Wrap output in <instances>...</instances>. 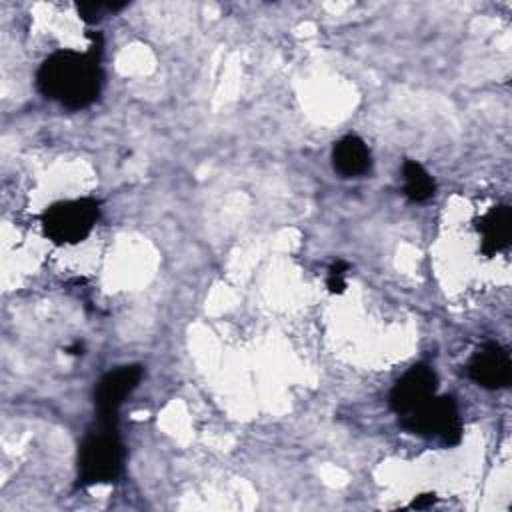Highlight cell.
<instances>
[{
  "mask_svg": "<svg viewBox=\"0 0 512 512\" xmlns=\"http://www.w3.org/2000/svg\"><path fill=\"white\" fill-rule=\"evenodd\" d=\"M102 42L90 52L60 50L50 54L36 72L38 90L70 110L90 106L102 90L104 74L100 68Z\"/></svg>",
  "mask_w": 512,
  "mask_h": 512,
  "instance_id": "cell-1",
  "label": "cell"
},
{
  "mask_svg": "<svg viewBox=\"0 0 512 512\" xmlns=\"http://www.w3.org/2000/svg\"><path fill=\"white\" fill-rule=\"evenodd\" d=\"M86 436L78 452V484L92 486L112 482L120 476L124 464V446L112 428Z\"/></svg>",
  "mask_w": 512,
  "mask_h": 512,
  "instance_id": "cell-2",
  "label": "cell"
},
{
  "mask_svg": "<svg viewBox=\"0 0 512 512\" xmlns=\"http://www.w3.org/2000/svg\"><path fill=\"white\" fill-rule=\"evenodd\" d=\"M98 216L100 204L94 198L62 200L44 210L42 228L54 244H76L92 232Z\"/></svg>",
  "mask_w": 512,
  "mask_h": 512,
  "instance_id": "cell-3",
  "label": "cell"
},
{
  "mask_svg": "<svg viewBox=\"0 0 512 512\" xmlns=\"http://www.w3.org/2000/svg\"><path fill=\"white\" fill-rule=\"evenodd\" d=\"M402 428L424 438H436L446 446H454L462 438L460 412L450 396H434L414 412L400 418Z\"/></svg>",
  "mask_w": 512,
  "mask_h": 512,
  "instance_id": "cell-4",
  "label": "cell"
},
{
  "mask_svg": "<svg viewBox=\"0 0 512 512\" xmlns=\"http://www.w3.org/2000/svg\"><path fill=\"white\" fill-rule=\"evenodd\" d=\"M140 380H142V366L138 364L118 366L100 378L94 390V406L102 426H108V428L114 426L116 414L122 402L140 384Z\"/></svg>",
  "mask_w": 512,
  "mask_h": 512,
  "instance_id": "cell-5",
  "label": "cell"
},
{
  "mask_svg": "<svg viewBox=\"0 0 512 512\" xmlns=\"http://www.w3.org/2000/svg\"><path fill=\"white\" fill-rule=\"evenodd\" d=\"M436 374L426 364H416L410 370H406L390 392V406L392 410L402 418L422 404H426L430 398L436 396Z\"/></svg>",
  "mask_w": 512,
  "mask_h": 512,
  "instance_id": "cell-6",
  "label": "cell"
},
{
  "mask_svg": "<svg viewBox=\"0 0 512 512\" xmlns=\"http://www.w3.org/2000/svg\"><path fill=\"white\" fill-rule=\"evenodd\" d=\"M468 376L482 388H506L512 378L510 354L498 344L482 346L468 362Z\"/></svg>",
  "mask_w": 512,
  "mask_h": 512,
  "instance_id": "cell-7",
  "label": "cell"
},
{
  "mask_svg": "<svg viewBox=\"0 0 512 512\" xmlns=\"http://www.w3.org/2000/svg\"><path fill=\"white\" fill-rule=\"evenodd\" d=\"M332 166L346 178L362 176L372 166V156L366 142L358 136H344L332 148Z\"/></svg>",
  "mask_w": 512,
  "mask_h": 512,
  "instance_id": "cell-8",
  "label": "cell"
},
{
  "mask_svg": "<svg viewBox=\"0 0 512 512\" xmlns=\"http://www.w3.org/2000/svg\"><path fill=\"white\" fill-rule=\"evenodd\" d=\"M478 232L482 236V252L492 256L504 250L512 238V210L510 206H494L478 220Z\"/></svg>",
  "mask_w": 512,
  "mask_h": 512,
  "instance_id": "cell-9",
  "label": "cell"
},
{
  "mask_svg": "<svg viewBox=\"0 0 512 512\" xmlns=\"http://www.w3.org/2000/svg\"><path fill=\"white\" fill-rule=\"evenodd\" d=\"M402 178H404V194L412 202H426L436 192L434 178L416 160H406L404 162Z\"/></svg>",
  "mask_w": 512,
  "mask_h": 512,
  "instance_id": "cell-10",
  "label": "cell"
},
{
  "mask_svg": "<svg viewBox=\"0 0 512 512\" xmlns=\"http://www.w3.org/2000/svg\"><path fill=\"white\" fill-rule=\"evenodd\" d=\"M126 6V2L122 4H104V2H90V4H78V14L84 22L94 24L98 22L102 16H106L108 12H118Z\"/></svg>",
  "mask_w": 512,
  "mask_h": 512,
  "instance_id": "cell-11",
  "label": "cell"
},
{
  "mask_svg": "<svg viewBox=\"0 0 512 512\" xmlns=\"http://www.w3.org/2000/svg\"><path fill=\"white\" fill-rule=\"evenodd\" d=\"M346 272H348V264L344 260H336L330 264L328 268V276H326V286L332 294H342L346 288Z\"/></svg>",
  "mask_w": 512,
  "mask_h": 512,
  "instance_id": "cell-12",
  "label": "cell"
},
{
  "mask_svg": "<svg viewBox=\"0 0 512 512\" xmlns=\"http://www.w3.org/2000/svg\"><path fill=\"white\" fill-rule=\"evenodd\" d=\"M434 502H436V496H434V494H420V496L412 502V508H430Z\"/></svg>",
  "mask_w": 512,
  "mask_h": 512,
  "instance_id": "cell-13",
  "label": "cell"
}]
</instances>
